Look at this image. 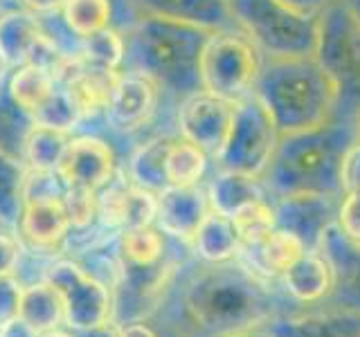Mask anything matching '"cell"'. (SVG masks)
I'll return each mask as SVG.
<instances>
[{"instance_id":"cell-2","label":"cell","mask_w":360,"mask_h":337,"mask_svg":"<svg viewBox=\"0 0 360 337\" xmlns=\"http://www.w3.org/2000/svg\"><path fill=\"white\" fill-rule=\"evenodd\" d=\"M356 142V117L342 115H333L322 126L281 135L262 178L277 198L297 191L338 196L342 194L345 153Z\"/></svg>"},{"instance_id":"cell-27","label":"cell","mask_w":360,"mask_h":337,"mask_svg":"<svg viewBox=\"0 0 360 337\" xmlns=\"http://www.w3.org/2000/svg\"><path fill=\"white\" fill-rule=\"evenodd\" d=\"M70 133L32 124L25 135V162L32 171H59L70 144Z\"/></svg>"},{"instance_id":"cell-13","label":"cell","mask_w":360,"mask_h":337,"mask_svg":"<svg viewBox=\"0 0 360 337\" xmlns=\"http://www.w3.org/2000/svg\"><path fill=\"white\" fill-rule=\"evenodd\" d=\"M158 84L146 72L120 74L112 88L106 115L108 121L122 133L142 128L153 117L158 106Z\"/></svg>"},{"instance_id":"cell-26","label":"cell","mask_w":360,"mask_h":337,"mask_svg":"<svg viewBox=\"0 0 360 337\" xmlns=\"http://www.w3.org/2000/svg\"><path fill=\"white\" fill-rule=\"evenodd\" d=\"M27 171L25 164L0 149V225L7 230H16L22 216Z\"/></svg>"},{"instance_id":"cell-45","label":"cell","mask_w":360,"mask_h":337,"mask_svg":"<svg viewBox=\"0 0 360 337\" xmlns=\"http://www.w3.org/2000/svg\"><path fill=\"white\" fill-rule=\"evenodd\" d=\"M284 3L295 7L297 11H304V14H320L326 5L335 3V0H284Z\"/></svg>"},{"instance_id":"cell-4","label":"cell","mask_w":360,"mask_h":337,"mask_svg":"<svg viewBox=\"0 0 360 337\" xmlns=\"http://www.w3.org/2000/svg\"><path fill=\"white\" fill-rule=\"evenodd\" d=\"M232 16L266 59L315 56L318 14H304L284 0H228Z\"/></svg>"},{"instance_id":"cell-9","label":"cell","mask_w":360,"mask_h":337,"mask_svg":"<svg viewBox=\"0 0 360 337\" xmlns=\"http://www.w3.org/2000/svg\"><path fill=\"white\" fill-rule=\"evenodd\" d=\"M43 279L61 295L65 326L75 333H86L112 319V290L75 258L52 261L45 267Z\"/></svg>"},{"instance_id":"cell-48","label":"cell","mask_w":360,"mask_h":337,"mask_svg":"<svg viewBox=\"0 0 360 337\" xmlns=\"http://www.w3.org/2000/svg\"><path fill=\"white\" fill-rule=\"evenodd\" d=\"M162 337H183V335H178V333H167V335H162Z\"/></svg>"},{"instance_id":"cell-16","label":"cell","mask_w":360,"mask_h":337,"mask_svg":"<svg viewBox=\"0 0 360 337\" xmlns=\"http://www.w3.org/2000/svg\"><path fill=\"white\" fill-rule=\"evenodd\" d=\"M20 241L37 252H54L61 247L72 232L70 218L61 198L25 200L22 216L18 220Z\"/></svg>"},{"instance_id":"cell-36","label":"cell","mask_w":360,"mask_h":337,"mask_svg":"<svg viewBox=\"0 0 360 337\" xmlns=\"http://www.w3.org/2000/svg\"><path fill=\"white\" fill-rule=\"evenodd\" d=\"M63 207L72 230H86L97 220V191L86 187H68L63 191Z\"/></svg>"},{"instance_id":"cell-5","label":"cell","mask_w":360,"mask_h":337,"mask_svg":"<svg viewBox=\"0 0 360 337\" xmlns=\"http://www.w3.org/2000/svg\"><path fill=\"white\" fill-rule=\"evenodd\" d=\"M212 32L185 22L151 16L142 25L140 45L144 70L158 86L194 95L200 90V52Z\"/></svg>"},{"instance_id":"cell-31","label":"cell","mask_w":360,"mask_h":337,"mask_svg":"<svg viewBox=\"0 0 360 337\" xmlns=\"http://www.w3.org/2000/svg\"><path fill=\"white\" fill-rule=\"evenodd\" d=\"M61 11L68 29L77 34L79 39L110 27V0H65Z\"/></svg>"},{"instance_id":"cell-10","label":"cell","mask_w":360,"mask_h":337,"mask_svg":"<svg viewBox=\"0 0 360 337\" xmlns=\"http://www.w3.org/2000/svg\"><path fill=\"white\" fill-rule=\"evenodd\" d=\"M234 119V104L219 99L205 90L189 95L178 110L180 138L196 144L207 155L219 157Z\"/></svg>"},{"instance_id":"cell-39","label":"cell","mask_w":360,"mask_h":337,"mask_svg":"<svg viewBox=\"0 0 360 337\" xmlns=\"http://www.w3.org/2000/svg\"><path fill=\"white\" fill-rule=\"evenodd\" d=\"M22 254V243L7 227H0V277L16 275Z\"/></svg>"},{"instance_id":"cell-41","label":"cell","mask_w":360,"mask_h":337,"mask_svg":"<svg viewBox=\"0 0 360 337\" xmlns=\"http://www.w3.org/2000/svg\"><path fill=\"white\" fill-rule=\"evenodd\" d=\"M0 337H39V333L16 315V317L0 324Z\"/></svg>"},{"instance_id":"cell-38","label":"cell","mask_w":360,"mask_h":337,"mask_svg":"<svg viewBox=\"0 0 360 337\" xmlns=\"http://www.w3.org/2000/svg\"><path fill=\"white\" fill-rule=\"evenodd\" d=\"M20 292H22V284L16 275L0 277V324H5L7 319L18 315Z\"/></svg>"},{"instance_id":"cell-20","label":"cell","mask_w":360,"mask_h":337,"mask_svg":"<svg viewBox=\"0 0 360 337\" xmlns=\"http://www.w3.org/2000/svg\"><path fill=\"white\" fill-rule=\"evenodd\" d=\"M281 284L290 297L302 303L320 301L333 292L335 275L329 261L318 252H304L295 263H292L284 275Z\"/></svg>"},{"instance_id":"cell-30","label":"cell","mask_w":360,"mask_h":337,"mask_svg":"<svg viewBox=\"0 0 360 337\" xmlns=\"http://www.w3.org/2000/svg\"><path fill=\"white\" fill-rule=\"evenodd\" d=\"M117 250L124 263L149 265L165 258V239L162 232L153 225L138 230H124L117 234Z\"/></svg>"},{"instance_id":"cell-40","label":"cell","mask_w":360,"mask_h":337,"mask_svg":"<svg viewBox=\"0 0 360 337\" xmlns=\"http://www.w3.org/2000/svg\"><path fill=\"white\" fill-rule=\"evenodd\" d=\"M342 194L347 191H360V140L349 146L342 160Z\"/></svg>"},{"instance_id":"cell-47","label":"cell","mask_w":360,"mask_h":337,"mask_svg":"<svg viewBox=\"0 0 360 337\" xmlns=\"http://www.w3.org/2000/svg\"><path fill=\"white\" fill-rule=\"evenodd\" d=\"M39 337H75V335H68V333H61V331H48V333H41Z\"/></svg>"},{"instance_id":"cell-1","label":"cell","mask_w":360,"mask_h":337,"mask_svg":"<svg viewBox=\"0 0 360 337\" xmlns=\"http://www.w3.org/2000/svg\"><path fill=\"white\" fill-rule=\"evenodd\" d=\"M189 319L214 337H239L270 319L275 310L268 284L243 263H207L183 290Z\"/></svg>"},{"instance_id":"cell-6","label":"cell","mask_w":360,"mask_h":337,"mask_svg":"<svg viewBox=\"0 0 360 337\" xmlns=\"http://www.w3.org/2000/svg\"><path fill=\"white\" fill-rule=\"evenodd\" d=\"M318 50L315 59L338 88V110L342 117L360 112V20L345 5V0L326 5L320 14Z\"/></svg>"},{"instance_id":"cell-24","label":"cell","mask_w":360,"mask_h":337,"mask_svg":"<svg viewBox=\"0 0 360 337\" xmlns=\"http://www.w3.org/2000/svg\"><path fill=\"white\" fill-rule=\"evenodd\" d=\"M250 250L252 265L259 267V272L266 277H281L286 270L297 261V258L307 252L297 236H292L286 230L275 227L270 234H266L262 241L252 245H241Z\"/></svg>"},{"instance_id":"cell-49","label":"cell","mask_w":360,"mask_h":337,"mask_svg":"<svg viewBox=\"0 0 360 337\" xmlns=\"http://www.w3.org/2000/svg\"><path fill=\"white\" fill-rule=\"evenodd\" d=\"M239 337H257V335H239Z\"/></svg>"},{"instance_id":"cell-37","label":"cell","mask_w":360,"mask_h":337,"mask_svg":"<svg viewBox=\"0 0 360 337\" xmlns=\"http://www.w3.org/2000/svg\"><path fill=\"white\" fill-rule=\"evenodd\" d=\"M335 223L349 239L360 243V191H347L340 207H338Z\"/></svg>"},{"instance_id":"cell-29","label":"cell","mask_w":360,"mask_h":337,"mask_svg":"<svg viewBox=\"0 0 360 337\" xmlns=\"http://www.w3.org/2000/svg\"><path fill=\"white\" fill-rule=\"evenodd\" d=\"M207 153L196 144L176 138L167 155V183L169 187H194L207 168Z\"/></svg>"},{"instance_id":"cell-28","label":"cell","mask_w":360,"mask_h":337,"mask_svg":"<svg viewBox=\"0 0 360 337\" xmlns=\"http://www.w3.org/2000/svg\"><path fill=\"white\" fill-rule=\"evenodd\" d=\"M54 88H56L54 74L37 63L16 67V72L9 79L11 99H14V104L22 112H27L30 117L43 106V101L54 93Z\"/></svg>"},{"instance_id":"cell-15","label":"cell","mask_w":360,"mask_h":337,"mask_svg":"<svg viewBox=\"0 0 360 337\" xmlns=\"http://www.w3.org/2000/svg\"><path fill=\"white\" fill-rule=\"evenodd\" d=\"M315 252H322L333 267V295L342 303L340 308L360 310V243L349 239L335 223L326 230Z\"/></svg>"},{"instance_id":"cell-12","label":"cell","mask_w":360,"mask_h":337,"mask_svg":"<svg viewBox=\"0 0 360 337\" xmlns=\"http://www.w3.org/2000/svg\"><path fill=\"white\" fill-rule=\"evenodd\" d=\"M115 173V153L104 140L93 135L72 138L59 166V176L68 187H86L95 191L106 187Z\"/></svg>"},{"instance_id":"cell-42","label":"cell","mask_w":360,"mask_h":337,"mask_svg":"<svg viewBox=\"0 0 360 337\" xmlns=\"http://www.w3.org/2000/svg\"><path fill=\"white\" fill-rule=\"evenodd\" d=\"M79 337H122V326L117 322H104V324H99L95 326V329H90L86 333H79Z\"/></svg>"},{"instance_id":"cell-14","label":"cell","mask_w":360,"mask_h":337,"mask_svg":"<svg viewBox=\"0 0 360 337\" xmlns=\"http://www.w3.org/2000/svg\"><path fill=\"white\" fill-rule=\"evenodd\" d=\"M155 225L162 234H169L176 241L191 243L207 216L210 198L198 185L194 187H165L155 194Z\"/></svg>"},{"instance_id":"cell-44","label":"cell","mask_w":360,"mask_h":337,"mask_svg":"<svg viewBox=\"0 0 360 337\" xmlns=\"http://www.w3.org/2000/svg\"><path fill=\"white\" fill-rule=\"evenodd\" d=\"M20 3L25 5V9L32 11V14H48V11L61 9L65 0H20Z\"/></svg>"},{"instance_id":"cell-18","label":"cell","mask_w":360,"mask_h":337,"mask_svg":"<svg viewBox=\"0 0 360 337\" xmlns=\"http://www.w3.org/2000/svg\"><path fill=\"white\" fill-rule=\"evenodd\" d=\"M45 37L37 14L27 9L7 11L0 16V65L14 70L27 65Z\"/></svg>"},{"instance_id":"cell-21","label":"cell","mask_w":360,"mask_h":337,"mask_svg":"<svg viewBox=\"0 0 360 337\" xmlns=\"http://www.w3.org/2000/svg\"><path fill=\"white\" fill-rule=\"evenodd\" d=\"M207 198L214 211H219L228 218H234L248 205H252L257 200H264V189L259 185V178L255 176L221 168V173L214 176V180L210 183Z\"/></svg>"},{"instance_id":"cell-23","label":"cell","mask_w":360,"mask_h":337,"mask_svg":"<svg viewBox=\"0 0 360 337\" xmlns=\"http://www.w3.org/2000/svg\"><path fill=\"white\" fill-rule=\"evenodd\" d=\"M191 245H194L196 254L205 263L232 261L241 252V239L236 234L232 218L223 216V213L214 209H210L207 216L202 218Z\"/></svg>"},{"instance_id":"cell-43","label":"cell","mask_w":360,"mask_h":337,"mask_svg":"<svg viewBox=\"0 0 360 337\" xmlns=\"http://www.w3.org/2000/svg\"><path fill=\"white\" fill-rule=\"evenodd\" d=\"M122 337H162L155 333L146 322H131L122 326Z\"/></svg>"},{"instance_id":"cell-33","label":"cell","mask_w":360,"mask_h":337,"mask_svg":"<svg viewBox=\"0 0 360 337\" xmlns=\"http://www.w3.org/2000/svg\"><path fill=\"white\" fill-rule=\"evenodd\" d=\"M79 56L101 70H117L124 59V39L112 27H104L82 39Z\"/></svg>"},{"instance_id":"cell-17","label":"cell","mask_w":360,"mask_h":337,"mask_svg":"<svg viewBox=\"0 0 360 337\" xmlns=\"http://www.w3.org/2000/svg\"><path fill=\"white\" fill-rule=\"evenodd\" d=\"M151 16L185 22L207 32L234 29L236 20L228 0H140Z\"/></svg>"},{"instance_id":"cell-34","label":"cell","mask_w":360,"mask_h":337,"mask_svg":"<svg viewBox=\"0 0 360 337\" xmlns=\"http://www.w3.org/2000/svg\"><path fill=\"white\" fill-rule=\"evenodd\" d=\"M232 223L236 227V234H239V239H241V245H252L257 241H262L266 234H270L277 227L275 207L268 205L266 198L257 200L236 213Z\"/></svg>"},{"instance_id":"cell-19","label":"cell","mask_w":360,"mask_h":337,"mask_svg":"<svg viewBox=\"0 0 360 337\" xmlns=\"http://www.w3.org/2000/svg\"><path fill=\"white\" fill-rule=\"evenodd\" d=\"M273 337H360V310L338 308L300 315L273 326Z\"/></svg>"},{"instance_id":"cell-32","label":"cell","mask_w":360,"mask_h":337,"mask_svg":"<svg viewBox=\"0 0 360 337\" xmlns=\"http://www.w3.org/2000/svg\"><path fill=\"white\" fill-rule=\"evenodd\" d=\"M84 117H82V112H79L75 99L59 84H56L54 93L43 101V106L32 115L34 124L50 126V128H56V131H65V133H72L77 128V124Z\"/></svg>"},{"instance_id":"cell-25","label":"cell","mask_w":360,"mask_h":337,"mask_svg":"<svg viewBox=\"0 0 360 337\" xmlns=\"http://www.w3.org/2000/svg\"><path fill=\"white\" fill-rule=\"evenodd\" d=\"M176 138H153L133 151L127 164V176L135 187L160 194L167 183V155Z\"/></svg>"},{"instance_id":"cell-11","label":"cell","mask_w":360,"mask_h":337,"mask_svg":"<svg viewBox=\"0 0 360 337\" xmlns=\"http://www.w3.org/2000/svg\"><path fill=\"white\" fill-rule=\"evenodd\" d=\"M277 227L297 236L307 252H315L326 230L338 220V207L333 194L320 191H297L279 196L275 202Z\"/></svg>"},{"instance_id":"cell-22","label":"cell","mask_w":360,"mask_h":337,"mask_svg":"<svg viewBox=\"0 0 360 337\" xmlns=\"http://www.w3.org/2000/svg\"><path fill=\"white\" fill-rule=\"evenodd\" d=\"M18 317L22 322H27L39 335L48 331H56L61 324H65V310H63L61 295L45 279L32 281V284L22 286Z\"/></svg>"},{"instance_id":"cell-8","label":"cell","mask_w":360,"mask_h":337,"mask_svg":"<svg viewBox=\"0 0 360 337\" xmlns=\"http://www.w3.org/2000/svg\"><path fill=\"white\" fill-rule=\"evenodd\" d=\"M279 131L268 110L255 95L234 104V119L221 155L217 160L225 171H239L262 178L279 144Z\"/></svg>"},{"instance_id":"cell-3","label":"cell","mask_w":360,"mask_h":337,"mask_svg":"<svg viewBox=\"0 0 360 337\" xmlns=\"http://www.w3.org/2000/svg\"><path fill=\"white\" fill-rule=\"evenodd\" d=\"M252 95L279 135L322 126L338 110V88L315 56L262 61Z\"/></svg>"},{"instance_id":"cell-46","label":"cell","mask_w":360,"mask_h":337,"mask_svg":"<svg viewBox=\"0 0 360 337\" xmlns=\"http://www.w3.org/2000/svg\"><path fill=\"white\" fill-rule=\"evenodd\" d=\"M345 5L354 11V16L360 20V0H345Z\"/></svg>"},{"instance_id":"cell-35","label":"cell","mask_w":360,"mask_h":337,"mask_svg":"<svg viewBox=\"0 0 360 337\" xmlns=\"http://www.w3.org/2000/svg\"><path fill=\"white\" fill-rule=\"evenodd\" d=\"M155 209H158V200L153 191H146L129 183L122 202V232L149 227V225L155 223Z\"/></svg>"},{"instance_id":"cell-7","label":"cell","mask_w":360,"mask_h":337,"mask_svg":"<svg viewBox=\"0 0 360 337\" xmlns=\"http://www.w3.org/2000/svg\"><path fill=\"white\" fill-rule=\"evenodd\" d=\"M262 52L241 29L212 32L200 52V90L236 104L252 95Z\"/></svg>"}]
</instances>
